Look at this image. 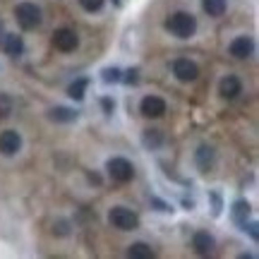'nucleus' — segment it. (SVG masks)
Instances as JSON below:
<instances>
[{
  "instance_id": "1",
  "label": "nucleus",
  "mask_w": 259,
  "mask_h": 259,
  "mask_svg": "<svg viewBox=\"0 0 259 259\" xmlns=\"http://www.w3.org/2000/svg\"><path fill=\"white\" fill-rule=\"evenodd\" d=\"M166 29L178 38H190L197 31V19L190 12H176L166 19Z\"/></svg>"
},
{
  "instance_id": "2",
  "label": "nucleus",
  "mask_w": 259,
  "mask_h": 259,
  "mask_svg": "<svg viewBox=\"0 0 259 259\" xmlns=\"http://www.w3.org/2000/svg\"><path fill=\"white\" fill-rule=\"evenodd\" d=\"M108 221L118 231H137L139 228V216L127 206H113L108 213Z\"/></svg>"
},
{
  "instance_id": "3",
  "label": "nucleus",
  "mask_w": 259,
  "mask_h": 259,
  "mask_svg": "<svg viewBox=\"0 0 259 259\" xmlns=\"http://www.w3.org/2000/svg\"><path fill=\"white\" fill-rule=\"evenodd\" d=\"M15 17L22 29H36L41 24V10L34 3H19L15 8Z\"/></svg>"
},
{
  "instance_id": "4",
  "label": "nucleus",
  "mask_w": 259,
  "mask_h": 259,
  "mask_svg": "<svg viewBox=\"0 0 259 259\" xmlns=\"http://www.w3.org/2000/svg\"><path fill=\"white\" fill-rule=\"evenodd\" d=\"M106 170H108V176H111L115 183H130V180L135 178V166L130 163L127 158H111V161L106 163Z\"/></svg>"
},
{
  "instance_id": "5",
  "label": "nucleus",
  "mask_w": 259,
  "mask_h": 259,
  "mask_svg": "<svg viewBox=\"0 0 259 259\" xmlns=\"http://www.w3.org/2000/svg\"><path fill=\"white\" fill-rule=\"evenodd\" d=\"M53 46L60 51V53H70V51H74V48L79 46V38H77V34H74L72 29H56V34H53Z\"/></svg>"
},
{
  "instance_id": "6",
  "label": "nucleus",
  "mask_w": 259,
  "mask_h": 259,
  "mask_svg": "<svg viewBox=\"0 0 259 259\" xmlns=\"http://www.w3.org/2000/svg\"><path fill=\"white\" fill-rule=\"evenodd\" d=\"M173 74H176L180 82H194L199 77V67L190 58H178L176 63H173Z\"/></svg>"
},
{
  "instance_id": "7",
  "label": "nucleus",
  "mask_w": 259,
  "mask_h": 259,
  "mask_svg": "<svg viewBox=\"0 0 259 259\" xmlns=\"http://www.w3.org/2000/svg\"><path fill=\"white\" fill-rule=\"evenodd\" d=\"M19 149H22V137H19V132L5 130V132L0 135V154H3V156H15Z\"/></svg>"
},
{
  "instance_id": "8",
  "label": "nucleus",
  "mask_w": 259,
  "mask_h": 259,
  "mask_svg": "<svg viewBox=\"0 0 259 259\" xmlns=\"http://www.w3.org/2000/svg\"><path fill=\"white\" fill-rule=\"evenodd\" d=\"M139 111L144 118H161L166 113V101L158 99V96H144L139 103Z\"/></svg>"
},
{
  "instance_id": "9",
  "label": "nucleus",
  "mask_w": 259,
  "mask_h": 259,
  "mask_svg": "<svg viewBox=\"0 0 259 259\" xmlns=\"http://www.w3.org/2000/svg\"><path fill=\"white\" fill-rule=\"evenodd\" d=\"M0 48H3L5 56L19 58L22 53H24V41H22V36H17V34H3V38H0Z\"/></svg>"
},
{
  "instance_id": "10",
  "label": "nucleus",
  "mask_w": 259,
  "mask_h": 259,
  "mask_svg": "<svg viewBox=\"0 0 259 259\" xmlns=\"http://www.w3.org/2000/svg\"><path fill=\"white\" fill-rule=\"evenodd\" d=\"M252 51H254V44H252L250 36H238V38H233L231 41V56L238 58V60L250 58Z\"/></svg>"
},
{
  "instance_id": "11",
  "label": "nucleus",
  "mask_w": 259,
  "mask_h": 259,
  "mask_svg": "<svg viewBox=\"0 0 259 259\" xmlns=\"http://www.w3.org/2000/svg\"><path fill=\"white\" fill-rule=\"evenodd\" d=\"M242 92V84H240V79L235 77V74H228V77H223L221 79V84H219V94H221L223 99H235L238 94Z\"/></svg>"
},
{
  "instance_id": "12",
  "label": "nucleus",
  "mask_w": 259,
  "mask_h": 259,
  "mask_svg": "<svg viewBox=\"0 0 259 259\" xmlns=\"http://www.w3.org/2000/svg\"><path fill=\"white\" fill-rule=\"evenodd\" d=\"M213 245H216V242H213V238L206 231H197L192 235V247L197 254H209V252H213Z\"/></svg>"
},
{
  "instance_id": "13",
  "label": "nucleus",
  "mask_w": 259,
  "mask_h": 259,
  "mask_svg": "<svg viewBox=\"0 0 259 259\" xmlns=\"http://www.w3.org/2000/svg\"><path fill=\"white\" fill-rule=\"evenodd\" d=\"M213 158H216V154H213V149H211V147H206V144H202V147L197 149V154H194L197 168H199L202 173H209V170H211Z\"/></svg>"
},
{
  "instance_id": "14",
  "label": "nucleus",
  "mask_w": 259,
  "mask_h": 259,
  "mask_svg": "<svg viewBox=\"0 0 259 259\" xmlns=\"http://www.w3.org/2000/svg\"><path fill=\"white\" fill-rule=\"evenodd\" d=\"M231 216H233V221L238 223V226H245V223H247V219H250V204L245 202V199H238V202H233Z\"/></svg>"
},
{
  "instance_id": "15",
  "label": "nucleus",
  "mask_w": 259,
  "mask_h": 259,
  "mask_svg": "<svg viewBox=\"0 0 259 259\" xmlns=\"http://www.w3.org/2000/svg\"><path fill=\"white\" fill-rule=\"evenodd\" d=\"M48 118L53 122H72V120H77V111L65 108V106H56V108L48 111Z\"/></svg>"
},
{
  "instance_id": "16",
  "label": "nucleus",
  "mask_w": 259,
  "mask_h": 259,
  "mask_svg": "<svg viewBox=\"0 0 259 259\" xmlns=\"http://www.w3.org/2000/svg\"><path fill=\"white\" fill-rule=\"evenodd\" d=\"M142 144L147 149H158L163 144V132L161 130H144V135H142Z\"/></svg>"
},
{
  "instance_id": "17",
  "label": "nucleus",
  "mask_w": 259,
  "mask_h": 259,
  "mask_svg": "<svg viewBox=\"0 0 259 259\" xmlns=\"http://www.w3.org/2000/svg\"><path fill=\"white\" fill-rule=\"evenodd\" d=\"M202 8L209 17H221L228 5H226V0H202Z\"/></svg>"
},
{
  "instance_id": "18",
  "label": "nucleus",
  "mask_w": 259,
  "mask_h": 259,
  "mask_svg": "<svg viewBox=\"0 0 259 259\" xmlns=\"http://www.w3.org/2000/svg\"><path fill=\"white\" fill-rule=\"evenodd\" d=\"M127 257H132V259H149V257H154V250H151L149 245H144V242H135V245H130Z\"/></svg>"
},
{
  "instance_id": "19",
  "label": "nucleus",
  "mask_w": 259,
  "mask_h": 259,
  "mask_svg": "<svg viewBox=\"0 0 259 259\" xmlns=\"http://www.w3.org/2000/svg\"><path fill=\"white\" fill-rule=\"evenodd\" d=\"M87 87H89V79H87V77H82V79L72 82V84H70V89H67L70 99H74V101H82V99H84V92H87Z\"/></svg>"
},
{
  "instance_id": "20",
  "label": "nucleus",
  "mask_w": 259,
  "mask_h": 259,
  "mask_svg": "<svg viewBox=\"0 0 259 259\" xmlns=\"http://www.w3.org/2000/svg\"><path fill=\"white\" fill-rule=\"evenodd\" d=\"M12 113V99L8 94H0V118H8Z\"/></svg>"
},
{
  "instance_id": "21",
  "label": "nucleus",
  "mask_w": 259,
  "mask_h": 259,
  "mask_svg": "<svg viewBox=\"0 0 259 259\" xmlns=\"http://www.w3.org/2000/svg\"><path fill=\"white\" fill-rule=\"evenodd\" d=\"M103 82L106 84L120 82V70H118V67H106V70H103Z\"/></svg>"
},
{
  "instance_id": "22",
  "label": "nucleus",
  "mask_w": 259,
  "mask_h": 259,
  "mask_svg": "<svg viewBox=\"0 0 259 259\" xmlns=\"http://www.w3.org/2000/svg\"><path fill=\"white\" fill-rule=\"evenodd\" d=\"M79 5H82L87 12H99L103 8V0H79Z\"/></svg>"
},
{
  "instance_id": "23",
  "label": "nucleus",
  "mask_w": 259,
  "mask_h": 259,
  "mask_svg": "<svg viewBox=\"0 0 259 259\" xmlns=\"http://www.w3.org/2000/svg\"><path fill=\"white\" fill-rule=\"evenodd\" d=\"M53 233H56V235H67V233H70V228H67V221H58L56 226H53Z\"/></svg>"
},
{
  "instance_id": "24",
  "label": "nucleus",
  "mask_w": 259,
  "mask_h": 259,
  "mask_svg": "<svg viewBox=\"0 0 259 259\" xmlns=\"http://www.w3.org/2000/svg\"><path fill=\"white\" fill-rule=\"evenodd\" d=\"M211 199H213V216H219L221 213V197L216 192H211Z\"/></svg>"
},
{
  "instance_id": "25",
  "label": "nucleus",
  "mask_w": 259,
  "mask_h": 259,
  "mask_svg": "<svg viewBox=\"0 0 259 259\" xmlns=\"http://www.w3.org/2000/svg\"><path fill=\"white\" fill-rule=\"evenodd\" d=\"M151 204H154V206H158L156 211H173V209H170L168 204H163L161 199H156V197H151Z\"/></svg>"
},
{
  "instance_id": "26",
  "label": "nucleus",
  "mask_w": 259,
  "mask_h": 259,
  "mask_svg": "<svg viewBox=\"0 0 259 259\" xmlns=\"http://www.w3.org/2000/svg\"><path fill=\"white\" fill-rule=\"evenodd\" d=\"M101 106H103V111L108 113V115H111V113H113V108H115V103H113L111 99H103V101H101Z\"/></svg>"
},
{
  "instance_id": "27",
  "label": "nucleus",
  "mask_w": 259,
  "mask_h": 259,
  "mask_svg": "<svg viewBox=\"0 0 259 259\" xmlns=\"http://www.w3.org/2000/svg\"><path fill=\"white\" fill-rule=\"evenodd\" d=\"M242 228H245V231H250L252 240H257V226H254V223H250V226H247V223H245V226H242Z\"/></svg>"
},
{
  "instance_id": "28",
  "label": "nucleus",
  "mask_w": 259,
  "mask_h": 259,
  "mask_svg": "<svg viewBox=\"0 0 259 259\" xmlns=\"http://www.w3.org/2000/svg\"><path fill=\"white\" fill-rule=\"evenodd\" d=\"M135 74H137V70H130L125 79H127V82H137V77H135Z\"/></svg>"
},
{
  "instance_id": "29",
  "label": "nucleus",
  "mask_w": 259,
  "mask_h": 259,
  "mask_svg": "<svg viewBox=\"0 0 259 259\" xmlns=\"http://www.w3.org/2000/svg\"><path fill=\"white\" fill-rule=\"evenodd\" d=\"M115 3H118V5H120V0H115Z\"/></svg>"
}]
</instances>
